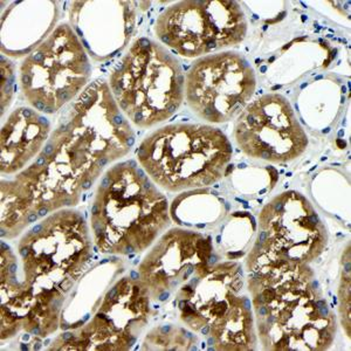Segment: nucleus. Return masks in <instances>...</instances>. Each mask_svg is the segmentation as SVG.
<instances>
[{"label":"nucleus","mask_w":351,"mask_h":351,"mask_svg":"<svg viewBox=\"0 0 351 351\" xmlns=\"http://www.w3.org/2000/svg\"><path fill=\"white\" fill-rule=\"evenodd\" d=\"M256 89V73L251 64L232 51L202 56L185 76L188 106L208 123H226L238 117Z\"/></svg>","instance_id":"11"},{"label":"nucleus","mask_w":351,"mask_h":351,"mask_svg":"<svg viewBox=\"0 0 351 351\" xmlns=\"http://www.w3.org/2000/svg\"><path fill=\"white\" fill-rule=\"evenodd\" d=\"M64 108L40 155L12 180L36 221L76 206L104 170L135 144V132L108 82L88 84Z\"/></svg>","instance_id":"1"},{"label":"nucleus","mask_w":351,"mask_h":351,"mask_svg":"<svg viewBox=\"0 0 351 351\" xmlns=\"http://www.w3.org/2000/svg\"><path fill=\"white\" fill-rule=\"evenodd\" d=\"M150 300L138 278L124 276L107 291L92 319L59 336L51 350H129L148 324Z\"/></svg>","instance_id":"10"},{"label":"nucleus","mask_w":351,"mask_h":351,"mask_svg":"<svg viewBox=\"0 0 351 351\" xmlns=\"http://www.w3.org/2000/svg\"><path fill=\"white\" fill-rule=\"evenodd\" d=\"M19 73L21 92L31 108L53 115L87 87L92 64L72 26L62 23L25 58Z\"/></svg>","instance_id":"7"},{"label":"nucleus","mask_w":351,"mask_h":351,"mask_svg":"<svg viewBox=\"0 0 351 351\" xmlns=\"http://www.w3.org/2000/svg\"><path fill=\"white\" fill-rule=\"evenodd\" d=\"M60 1H13L1 16L3 56L19 59L39 47L56 28L60 19Z\"/></svg>","instance_id":"16"},{"label":"nucleus","mask_w":351,"mask_h":351,"mask_svg":"<svg viewBox=\"0 0 351 351\" xmlns=\"http://www.w3.org/2000/svg\"><path fill=\"white\" fill-rule=\"evenodd\" d=\"M232 144L219 128L175 123L157 129L137 148V160L158 188L169 192L208 188L231 163Z\"/></svg>","instance_id":"4"},{"label":"nucleus","mask_w":351,"mask_h":351,"mask_svg":"<svg viewBox=\"0 0 351 351\" xmlns=\"http://www.w3.org/2000/svg\"><path fill=\"white\" fill-rule=\"evenodd\" d=\"M92 237L80 212L62 208L25 232L16 245L24 278L33 298L43 291L67 295L92 260Z\"/></svg>","instance_id":"6"},{"label":"nucleus","mask_w":351,"mask_h":351,"mask_svg":"<svg viewBox=\"0 0 351 351\" xmlns=\"http://www.w3.org/2000/svg\"><path fill=\"white\" fill-rule=\"evenodd\" d=\"M328 232L309 200L296 191L274 197L259 215V233L246 267L276 261L309 263L327 247Z\"/></svg>","instance_id":"9"},{"label":"nucleus","mask_w":351,"mask_h":351,"mask_svg":"<svg viewBox=\"0 0 351 351\" xmlns=\"http://www.w3.org/2000/svg\"><path fill=\"white\" fill-rule=\"evenodd\" d=\"M135 3L132 1H73L69 23L93 60L104 62L127 47L135 32Z\"/></svg>","instance_id":"14"},{"label":"nucleus","mask_w":351,"mask_h":351,"mask_svg":"<svg viewBox=\"0 0 351 351\" xmlns=\"http://www.w3.org/2000/svg\"><path fill=\"white\" fill-rule=\"evenodd\" d=\"M16 66L12 61L1 56V79H0V92H1V116H4L6 109L10 107L14 95V81H16Z\"/></svg>","instance_id":"20"},{"label":"nucleus","mask_w":351,"mask_h":351,"mask_svg":"<svg viewBox=\"0 0 351 351\" xmlns=\"http://www.w3.org/2000/svg\"><path fill=\"white\" fill-rule=\"evenodd\" d=\"M116 104L130 123L149 129L170 120L185 97V76L168 48L148 38L134 41L109 76Z\"/></svg>","instance_id":"5"},{"label":"nucleus","mask_w":351,"mask_h":351,"mask_svg":"<svg viewBox=\"0 0 351 351\" xmlns=\"http://www.w3.org/2000/svg\"><path fill=\"white\" fill-rule=\"evenodd\" d=\"M234 140L245 155L269 163H288L307 150V134L284 95L265 94L240 112Z\"/></svg>","instance_id":"12"},{"label":"nucleus","mask_w":351,"mask_h":351,"mask_svg":"<svg viewBox=\"0 0 351 351\" xmlns=\"http://www.w3.org/2000/svg\"><path fill=\"white\" fill-rule=\"evenodd\" d=\"M208 332L217 350H256L258 334L251 300L245 295L237 296Z\"/></svg>","instance_id":"18"},{"label":"nucleus","mask_w":351,"mask_h":351,"mask_svg":"<svg viewBox=\"0 0 351 351\" xmlns=\"http://www.w3.org/2000/svg\"><path fill=\"white\" fill-rule=\"evenodd\" d=\"M154 32L173 52L193 59L237 47L246 38L247 21L238 1H178L157 16Z\"/></svg>","instance_id":"8"},{"label":"nucleus","mask_w":351,"mask_h":351,"mask_svg":"<svg viewBox=\"0 0 351 351\" xmlns=\"http://www.w3.org/2000/svg\"><path fill=\"white\" fill-rule=\"evenodd\" d=\"M96 247L110 256L141 254L171 223L167 197L135 160L107 169L90 208Z\"/></svg>","instance_id":"3"},{"label":"nucleus","mask_w":351,"mask_h":351,"mask_svg":"<svg viewBox=\"0 0 351 351\" xmlns=\"http://www.w3.org/2000/svg\"><path fill=\"white\" fill-rule=\"evenodd\" d=\"M339 311L341 324L346 329V334L350 337L351 280L350 271L343 273L339 288Z\"/></svg>","instance_id":"21"},{"label":"nucleus","mask_w":351,"mask_h":351,"mask_svg":"<svg viewBox=\"0 0 351 351\" xmlns=\"http://www.w3.org/2000/svg\"><path fill=\"white\" fill-rule=\"evenodd\" d=\"M258 339L265 350H327L337 322L308 263L276 261L247 268Z\"/></svg>","instance_id":"2"},{"label":"nucleus","mask_w":351,"mask_h":351,"mask_svg":"<svg viewBox=\"0 0 351 351\" xmlns=\"http://www.w3.org/2000/svg\"><path fill=\"white\" fill-rule=\"evenodd\" d=\"M243 286V268L236 261L211 265L176 293L182 319L195 331L208 328L228 311Z\"/></svg>","instance_id":"15"},{"label":"nucleus","mask_w":351,"mask_h":351,"mask_svg":"<svg viewBox=\"0 0 351 351\" xmlns=\"http://www.w3.org/2000/svg\"><path fill=\"white\" fill-rule=\"evenodd\" d=\"M52 134L47 117L29 107L14 109L1 128V175L19 173L40 155Z\"/></svg>","instance_id":"17"},{"label":"nucleus","mask_w":351,"mask_h":351,"mask_svg":"<svg viewBox=\"0 0 351 351\" xmlns=\"http://www.w3.org/2000/svg\"><path fill=\"white\" fill-rule=\"evenodd\" d=\"M212 256L211 238L186 228H171L157 239L141 261L137 278L152 300L164 301L206 271Z\"/></svg>","instance_id":"13"},{"label":"nucleus","mask_w":351,"mask_h":351,"mask_svg":"<svg viewBox=\"0 0 351 351\" xmlns=\"http://www.w3.org/2000/svg\"><path fill=\"white\" fill-rule=\"evenodd\" d=\"M225 213V204L208 190L185 191L172 204L170 216L178 225L190 228H208L218 223Z\"/></svg>","instance_id":"19"}]
</instances>
